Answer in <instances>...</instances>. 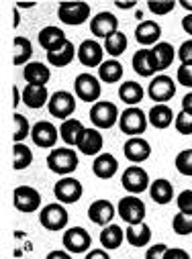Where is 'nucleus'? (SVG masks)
<instances>
[{
  "instance_id": "nucleus-1",
  "label": "nucleus",
  "mask_w": 192,
  "mask_h": 259,
  "mask_svg": "<svg viewBox=\"0 0 192 259\" xmlns=\"http://www.w3.org/2000/svg\"><path fill=\"white\" fill-rule=\"evenodd\" d=\"M45 161H47L49 171H53L57 176H63V178L74 174L78 169V163H80L78 153L72 147H55V149H51Z\"/></svg>"
},
{
  "instance_id": "nucleus-2",
  "label": "nucleus",
  "mask_w": 192,
  "mask_h": 259,
  "mask_svg": "<svg viewBox=\"0 0 192 259\" xmlns=\"http://www.w3.org/2000/svg\"><path fill=\"white\" fill-rule=\"evenodd\" d=\"M149 120H147V114L139 108V106H127V110L121 112V118H119V126H121V133L127 135V137H141L145 133Z\"/></svg>"
},
{
  "instance_id": "nucleus-3",
  "label": "nucleus",
  "mask_w": 192,
  "mask_h": 259,
  "mask_svg": "<svg viewBox=\"0 0 192 259\" xmlns=\"http://www.w3.org/2000/svg\"><path fill=\"white\" fill-rule=\"evenodd\" d=\"M39 223L45 231H51V233H59L68 227L70 223V214H68V208L59 204V202H51V204H45L41 210H39Z\"/></svg>"
},
{
  "instance_id": "nucleus-4",
  "label": "nucleus",
  "mask_w": 192,
  "mask_h": 259,
  "mask_svg": "<svg viewBox=\"0 0 192 259\" xmlns=\"http://www.w3.org/2000/svg\"><path fill=\"white\" fill-rule=\"evenodd\" d=\"M92 11H90V5L88 3H59L57 7V19L63 23V25H70V27H78V25H84L86 21H90L92 17Z\"/></svg>"
},
{
  "instance_id": "nucleus-5",
  "label": "nucleus",
  "mask_w": 192,
  "mask_h": 259,
  "mask_svg": "<svg viewBox=\"0 0 192 259\" xmlns=\"http://www.w3.org/2000/svg\"><path fill=\"white\" fill-rule=\"evenodd\" d=\"M145 202L139 198V196H133V194H129V196H123L117 204V214L121 217L123 223H127V227L129 225H141L145 221Z\"/></svg>"
},
{
  "instance_id": "nucleus-6",
  "label": "nucleus",
  "mask_w": 192,
  "mask_h": 259,
  "mask_svg": "<svg viewBox=\"0 0 192 259\" xmlns=\"http://www.w3.org/2000/svg\"><path fill=\"white\" fill-rule=\"evenodd\" d=\"M61 243H63V249L70 251L72 255H82V253L86 255L90 251L92 237L84 227H70L63 231Z\"/></svg>"
},
{
  "instance_id": "nucleus-7",
  "label": "nucleus",
  "mask_w": 192,
  "mask_h": 259,
  "mask_svg": "<svg viewBox=\"0 0 192 259\" xmlns=\"http://www.w3.org/2000/svg\"><path fill=\"white\" fill-rule=\"evenodd\" d=\"M53 194H55V198L59 204H76L80 198H82V194H84V188H82V182L72 178V176H66V178H61L55 182L53 186Z\"/></svg>"
},
{
  "instance_id": "nucleus-8",
  "label": "nucleus",
  "mask_w": 192,
  "mask_h": 259,
  "mask_svg": "<svg viewBox=\"0 0 192 259\" xmlns=\"http://www.w3.org/2000/svg\"><path fill=\"white\" fill-rule=\"evenodd\" d=\"M121 184L123 188L133 194V196H139L141 192H147L149 186H151V180H149V174L141 167V165H129L123 176H121Z\"/></svg>"
},
{
  "instance_id": "nucleus-9",
  "label": "nucleus",
  "mask_w": 192,
  "mask_h": 259,
  "mask_svg": "<svg viewBox=\"0 0 192 259\" xmlns=\"http://www.w3.org/2000/svg\"><path fill=\"white\" fill-rule=\"evenodd\" d=\"M13 204L19 212L31 214L35 210H41V194L33 186H17L13 190Z\"/></svg>"
},
{
  "instance_id": "nucleus-10",
  "label": "nucleus",
  "mask_w": 192,
  "mask_h": 259,
  "mask_svg": "<svg viewBox=\"0 0 192 259\" xmlns=\"http://www.w3.org/2000/svg\"><path fill=\"white\" fill-rule=\"evenodd\" d=\"M119 118H121V112H119L117 104H112L108 100H98L90 108V120H92V124L98 128V131L100 128L114 126L119 122Z\"/></svg>"
},
{
  "instance_id": "nucleus-11",
  "label": "nucleus",
  "mask_w": 192,
  "mask_h": 259,
  "mask_svg": "<svg viewBox=\"0 0 192 259\" xmlns=\"http://www.w3.org/2000/svg\"><path fill=\"white\" fill-rule=\"evenodd\" d=\"M74 94L86 102V104H96L100 94H102V86H100V80L98 76H92V74H78L76 82H74Z\"/></svg>"
},
{
  "instance_id": "nucleus-12",
  "label": "nucleus",
  "mask_w": 192,
  "mask_h": 259,
  "mask_svg": "<svg viewBox=\"0 0 192 259\" xmlns=\"http://www.w3.org/2000/svg\"><path fill=\"white\" fill-rule=\"evenodd\" d=\"M47 110L53 118H59L61 122L68 120L72 116V112L76 110V96L66 92V90H59V92H53L51 98H49V104H47Z\"/></svg>"
},
{
  "instance_id": "nucleus-13",
  "label": "nucleus",
  "mask_w": 192,
  "mask_h": 259,
  "mask_svg": "<svg viewBox=\"0 0 192 259\" xmlns=\"http://www.w3.org/2000/svg\"><path fill=\"white\" fill-rule=\"evenodd\" d=\"M174 94H176V82H174V78H170L166 74L156 76L147 86V96L156 104H168L174 98Z\"/></svg>"
},
{
  "instance_id": "nucleus-14",
  "label": "nucleus",
  "mask_w": 192,
  "mask_h": 259,
  "mask_svg": "<svg viewBox=\"0 0 192 259\" xmlns=\"http://www.w3.org/2000/svg\"><path fill=\"white\" fill-rule=\"evenodd\" d=\"M78 61L86 68H100L104 63V45L96 39H84L78 45Z\"/></svg>"
},
{
  "instance_id": "nucleus-15",
  "label": "nucleus",
  "mask_w": 192,
  "mask_h": 259,
  "mask_svg": "<svg viewBox=\"0 0 192 259\" xmlns=\"http://www.w3.org/2000/svg\"><path fill=\"white\" fill-rule=\"evenodd\" d=\"M31 139L41 149H55V143L59 139V128L49 120H39L33 124Z\"/></svg>"
},
{
  "instance_id": "nucleus-16",
  "label": "nucleus",
  "mask_w": 192,
  "mask_h": 259,
  "mask_svg": "<svg viewBox=\"0 0 192 259\" xmlns=\"http://www.w3.org/2000/svg\"><path fill=\"white\" fill-rule=\"evenodd\" d=\"M131 63H133L135 74L141 76V78H151V76H156V74L160 72L158 59H156V53H153L151 47H141V49H137V51L133 53Z\"/></svg>"
},
{
  "instance_id": "nucleus-17",
  "label": "nucleus",
  "mask_w": 192,
  "mask_h": 259,
  "mask_svg": "<svg viewBox=\"0 0 192 259\" xmlns=\"http://www.w3.org/2000/svg\"><path fill=\"white\" fill-rule=\"evenodd\" d=\"M90 31L96 39H108L119 31V19L110 11H100L90 19Z\"/></svg>"
},
{
  "instance_id": "nucleus-18",
  "label": "nucleus",
  "mask_w": 192,
  "mask_h": 259,
  "mask_svg": "<svg viewBox=\"0 0 192 259\" xmlns=\"http://www.w3.org/2000/svg\"><path fill=\"white\" fill-rule=\"evenodd\" d=\"M123 153H125V157L129 159L133 165H139V163L149 159L151 145L143 137H131V139H127V143L123 145Z\"/></svg>"
},
{
  "instance_id": "nucleus-19",
  "label": "nucleus",
  "mask_w": 192,
  "mask_h": 259,
  "mask_svg": "<svg viewBox=\"0 0 192 259\" xmlns=\"http://www.w3.org/2000/svg\"><path fill=\"white\" fill-rule=\"evenodd\" d=\"M114 214H117V206H114L110 200H104V198L94 200V202L88 206V219H90L94 225L102 227V229L108 227V225H112Z\"/></svg>"
},
{
  "instance_id": "nucleus-20",
  "label": "nucleus",
  "mask_w": 192,
  "mask_h": 259,
  "mask_svg": "<svg viewBox=\"0 0 192 259\" xmlns=\"http://www.w3.org/2000/svg\"><path fill=\"white\" fill-rule=\"evenodd\" d=\"M76 53H78V51H76L74 43H72L70 39H66L63 43H59L57 49L45 53V57H47L49 66H53V68H66V66H70V63L74 61Z\"/></svg>"
},
{
  "instance_id": "nucleus-21",
  "label": "nucleus",
  "mask_w": 192,
  "mask_h": 259,
  "mask_svg": "<svg viewBox=\"0 0 192 259\" xmlns=\"http://www.w3.org/2000/svg\"><path fill=\"white\" fill-rule=\"evenodd\" d=\"M84 133H86V126L78 118H68V120H63L61 126H59V137L68 147H78Z\"/></svg>"
},
{
  "instance_id": "nucleus-22",
  "label": "nucleus",
  "mask_w": 192,
  "mask_h": 259,
  "mask_svg": "<svg viewBox=\"0 0 192 259\" xmlns=\"http://www.w3.org/2000/svg\"><path fill=\"white\" fill-rule=\"evenodd\" d=\"M102 145H104L102 133L96 126H86V133H84V137L78 145V151L82 155H88V157H98L100 151H102Z\"/></svg>"
},
{
  "instance_id": "nucleus-23",
  "label": "nucleus",
  "mask_w": 192,
  "mask_h": 259,
  "mask_svg": "<svg viewBox=\"0 0 192 259\" xmlns=\"http://www.w3.org/2000/svg\"><path fill=\"white\" fill-rule=\"evenodd\" d=\"M23 78H25L27 86H47L51 72L43 61H29L23 68Z\"/></svg>"
},
{
  "instance_id": "nucleus-24",
  "label": "nucleus",
  "mask_w": 192,
  "mask_h": 259,
  "mask_svg": "<svg viewBox=\"0 0 192 259\" xmlns=\"http://www.w3.org/2000/svg\"><path fill=\"white\" fill-rule=\"evenodd\" d=\"M119 171V159L112 153H100L92 161V174L98 180H110Z\"/></svg>"
},
{
  "instance_id": "nucleus-25",
  "label": "nucleus",
  "mask_w": 192,
  "mask_h": 259,
  "mask_svg": "<svg viewBox=\"0 0 192 259\" xmlns=\"http://www.w3.org/2000/svg\"><path fill=\"white\" fill-rule=\"evenodd\" d=\"M160 37H162V27L156 23V21H141L135 29V39L139 45L147 47V45H158L160 43Z\"/></svg>"
},
{
  "instance_id": "nucleus-26",
  "label": "nucleus",
  "mask_w": 192,
  "mask_h": 259,
  "mask_svg": "<svg viewBox=\"0 0 192 259\" xmlns=\"http://www.w3.org/2000/svg\"><path fill=\"white\" fill-rule=\"evenodd\" d=\"M149 196H151V200L156 202V204H170L172 200H174V186H172V182L170 180H166V178H158V180H153L151 182V186H149Z\"/></svg>"
},
{
  "instance_id": "nucleus-27",
  "label": "nucleus",
  "mask_w": 192,
  "mask_h": 259,
  "mask_svg": "<svg viewBox=\"0 0 192 259\" xmlns=\"http://www.w3.org/2000/svg\"><path fill=\"white\" fill-rule=\"evenodd\" d=\"M147 120H149L151 126H156V128H160V131H162V128L172 126L176 116H174V110L168 104H153L149 108V112H147Z\"/></svg>"
},
{
  "instance_id": "nucleus-28",
  "label": "nucleus",
  "mask_w": 192,
  "mask_h": 259,
  "mask_svg": "<svg viewBox=\"0 0 192 259\" xmlns=\"http://www.w3.org/2000/svg\"><path fill=\"white\" fill-rule=\"evenodd\" d=\"M49 98L51 96L47 92V86H27L23 90V104L33 110H39L45 104H49Z\"/></svg>"
},
{
  "instance_id": "nucleus-29",
  "label": "nucleus",
  "mask_w": 192,
  "mask_h": 259,
  "mask_svg": "<svg viewBox=\"0 0 192 259\" xmlns=\"http://www.w3.org/2000/svg\"><path fill=\"white\" fill-rule=\"evenodd\" d=\"M143 94H145L143 86H141L139 82H135V80H127V82H123L121 88H119V98H121L127 106H137V104L143 100Z\"/></svg>"
},
{
  "instance_id": "nucleus-30",
  "label": "nucleus",
  "mask_w": 192,
  "mask_h": 259,
  "mask_svg": "<svg viewBox=\"0 0 192 259\" xmlns=\"http://www.w3.org/2000/svg\"><path fill=\"white\" fill-rule=\"evenodd\" d=\"M125 237H127V243H129L131 247L141 249V247L149 245V241H151V229L145 223H141V225H129V227H127V231H125Z\"/></svg>"
},
{
  "instance_id": "nucleus-31",
  "label": "nucleus",
  "mask_w": 192,
  "mask_h": 259,
  "mask_svg": "<svg viewBox=\"0 0 192 259\" xmlns=\"http://www.w3.org/2000/svg\"><path fill=\"white\" fill-rule=\"evenodd\" d=\"M37 41L45 49V53H49V51L57 49L59 43L66 41V33H63V29H59V27H45V29L39 31Z\"/></svg>"
},
{
  "instance_id": "nucleus-32",
  "label": "nucleus",
  "mask_w": 192,
  "mask_h": 259,
  "mask_svg": "<svg viewBox=\"0 0 192 259\" xmlns=\"http://www.w3.org/2000/svg\"><path fill=\"white\" fill-rule=\"evenodd\" d=\"M100 245H102V249H106V251H117L121 245H123V241H125V231H123V227H119V225H108V227H104L102 231H100Z\"/></svg>"
},
{
  "instance_id": "nucleus-33",
  "label": "nucleus",
  "mask_w": 192,
  "mask_h": 259,
  "mask_svg": "<svg viewBox=\"0 0 192 259\" xmlns=\"http://www.w3.org/2000/svg\"><path fill=\"white\" fill-rule=\"evenodd\" d=\"M123 78V66L117 59H106L98 68V80L104 84H117Z\"/></svg>"
},
{
  "instance_id": "nucleus-34",
  "label": "nucleus",
  "mask_w": 192,
  "mask_h": 259,
  "mask_svg": "<svg viewBox=\"0 0 192 259\" xmlns=\"http://www.w3.org/2000/svg\"><path fill=\"white\" fill-rule=\"evenodd\" d=\"M13 47H15V55H13V63L15 66H27L31 55H33V47L31 41L27 37H15L13 39Z\"/></svg>"
},
{
  "instance_id": "nucleus-35",
  "label": "nucleus",
  "mask_w": 192,
  "mask_h": 259,
  "mask_svg": "<svg viewBox=\"0 0 192 259\" xmlns=\"http://www.w3.org/2000/svg\"><path fill=\"white\" fill-rule=\"evenodd\" d=\"M151 49H153V53H156V59H158L160 72L168 70V68L172 66V61L176 59V49H174V45H172V43H168V41H160V43H158V45H153Z\"/></svg>"
},
{
  "instance_id": "nucleus-36",
  "label": "nucleus",
  "mask_w": 192,
  "mask_h": 259,
  "mask_svg": "<svg viewBox=\"0 0 192 259\" xmlns=\"http://www.w3.org/2000/svg\"><path fill=\"white\" fill-rule=\"evenodd\" d=\"M127 45H129V41H127V35L123 31H117L114 35H110L108 39H104V53H108L110 59H117V57H121L127 51Z\"/></svg>"
},
{
  "instance_id": "nucleus-37",
  "label": "nucleus",
  "mask_w": 192,
  "mask_h": 259,
  "mask_svg": "<svg viewBox=\"0 0 192 259\" xmlns=\"http://www.w3.org/2000/svg\"><path fill=\"white\" fill-rule=\"evenodd\" d=\"M33 163V151L25 143H15L13 145V169L23 171Z\"/></svg>"
},
{
  "instance_id": "nucleus-38",
  "label": "nucleus",
  "mask_w": 192,
  "mask_h": 259,
  "mask_svg": "<svg viewBox=\"0 0 192 259\" xmlns=\"http://www.w3.org/2000/svg\"><path fill=\"white\" fill-rule=\"evenodd\" d=\"M33 131V126L29 124V118L21 112L13 114V141L15 143H23Z\"/></svg>"
},
{
  "instance_id": "nucleus-39",
  "label": "nucleus",
  "mask_w": 192,
  "mask_h": 259,
  "mask_svg": "<svg viewBox=\"0 0 192 259\" xmlns=\"http://www.w3.org/2000/svg\"><path fill=\"white\" fill-rule=\"evenodd\" d=\"M172 229H174V233L180 235V237L192 235V214L176 212V217L172 219Z\"/></svg>"
},
{
  "instance_id": "nucleus-40",
  "label": "nucleus",
  "mask_w": 192,
  "mask_h": 259,
  "mask_svg": "<svg viewBox=\"0 0 192 259\" xmlns=\"http://www.w3.org/2000/svg\"><path fill=\"white\" fill-rule=\"evenodd\" d=\"M174 165L178 169V174L186 176V178H192V149H182L176 159H174Z\"/></svg>"
},
{
  "instance_id": "nucleus-41",
  "label": "nucleus",
  "mask_w": 192,
  "mask_h": 259,
  "mask_svg": "<svg viewBox=\"0 0 192 259\" xmlns=\"http://www.w3.org/2000/svg\"><path fill=\"white\" fill-rule=\"evenodd\" d=\"M147 9H149L151 15L164 17V15H168V13H172L176 9V3H174V0H149Z\"/></svg>"
},
{
  "instance_id": "nucleus-42",
  "label": "nucleus",
  "mask_w": 192,
  "mask_h": 259,
  "mask_svg": "<svg viewBox=\"0 0 192 259\" xmlns=\"http://www.w3.org/2000/svg\"><path fill=\"white\" fill-rule=\"evenodd\" d=\"M174 124H176V131H178L180 135H184V137L192 135V116H190L188 112L180 110V112L176 114V120H174Z\"/></svg>"
},
{
  "instance_id": "nucleus-43",
  "label": "nucleus",
  "mask_w": 192,
  "mask_h": 259,
  "mask_svg": "<svg viewBox=\"0 0 192 259\" xmlns=\"http://www.w3.org/2000/svg\"><path fill=\"white\" fill-rule=\"evenodd\" d=\"M178 212L182 214H192V190H182L176 196Z\"/></svg>"
},
{
  "instance_id": "nucleus-44",
  "label": "nucleus",
  "mask_w": 192,
  "mask_h": 259,
  "mask_svg": "<svg viewBox=\"0 0 192 259\" xmlns=\"http://www.w3.org/2000/svg\"><path fill=\"white\" fill-rule=\"evenodd\" d=\"M178 59H180V66H190L192 63V39H186L178 47Z\"/></svg>"
},
{
  "instance_id": "nucleus-45",
  "label": "nucleus",
  "mask_w": 192,
  "mask_h": 259,
  "mask_svg": "<svg viewBox=\"0 0 192 259\" xmlns=\"http://www.w3.org/2000/svg\"><path fill=\"white\" fill-rule=\"evenodd\" d=\"M176 82L184 88H192V63L190 66H180L176 72Z\"/></svg>"
},
{
  "instance_id": "nucleus-46",
  "label": "nucleus",
  "mask_w": 192,
  "mask_h": 259,
  "mask_svg": "<svg viewBox=\"0 0 192 259\" xmlns=\"http://www.w3.org/2000/svg\"><path fill=\"white\" fill-rule=\"evenodd\" d=\"M166 251H168V245H166V243L149 245V247H147V251H145V259H162Z\"/></svg>"
},
{
  "instance_id": "nucleus-47",
  "label": "nucleus",
  "mask_w": 192,
  "mask_h": 259,
  "mask_svg": "<svg viewBox=\"0 0 192 259\" xmlns=\"http://www.w3.org/2000/svg\"><path fill=\"white\" fill-rule=\"evenodd\" d=\"M162 259H190V253L182 247H168V251L164 253Z\"/></svg>"
},
{
  "instance_id": "nucleus-48",
  "label": "nucleus",
  "mask_w": 192,
  "mask_h": 259,
  "mask_svg": "<svg viewBox=\"0 0 192 259\" xmlns=\"http://www.w3.org/2000/svg\"><path fill=\"white\" fill-rule=\"evenodd\" d=\"M45 259H74V257H72V253L66 251V249H53V251H49V253L45 255Z\"/></svg>"
},
{
  "instance_id": "nucleus-49",
  "label": "nucleus",
  "mask_w": 192,
  "mask_h": 259,
  "mask_svg": "<svg viewBox=\"0 0 192 259\" xmlns=\"http://www.w3.org/2000/svg\"><path fill=\"white\" fill-rule=\"evenodd\" d=\"M84 259H110V253L106 249H102V247L100 249H90Z\"/></svg>"
},
{
  "instance_id": "nucleus-50",
  "label": "nucleus",
  "mask_w": 192,
  "mask_h": 259,
  "mask_svg": "<svg viewBox=\"0 0 192 259\" xmlns=\"http://www.w3.org/2000/svg\"><path fill=\"white\" fill-rule=\"evenodd\" d=\"M182 110L192 116V92H188V94L182 98Z\"/></svg>"
},
{
  "instance_id": "nucleus-51",
  "label": "nucleus",
  "mask_w": 192,
  "mask_h": 259,
  "mask_svg": "<svg viewBox=\"0 0 192 259\" xmlns=\"http://www.w3.org/2000/svg\"><path fill=\"white\" fill-rule=\"evenodd\" d=\"M182 29L190 35V39H192V15H186L184 19H182Z\"/></svg>"
},
{
  "instance_id": "nucleus-52",
  "label": "nucleus",
  "mask_w": 192,
  "mask_h": 259,
  "mask_svg": "<svg viewBox=\"0 0 192 259\" xmlns=\"http://www.w3.org/2000/svg\"><path fill=\"white\" fill-rule=\"evenodd\" d=\"M114 7H117V9L127 11V9H135V7H137V3H135V0H129V3H123V0H117Z\"/></svg>"
},
{
  "instance_id": "nucleus-53",
  "label": "nucleus",
  "mask_w": 192,
  "mask_h": 259,
  "mask_svg": "<svg viewBox=\"0 0 192 259\" xmlns=\"http://www.w3.org/2000/svg\"><path fill=\"white\" fill-rule=\"evenodd\" d=\"M21 100H23V92H21V90H19V88H17V86L13 84V106L17 108Z\"/></svg>"
},
{
  "instance_id": "nucleus-54",
  "label": "nucleus",
  "mask_w": 192,
  "mask_h": 259,
  "mask_svg": "<svg viewBox=\"0 0 192 259\" xmlns=\"http://www.w3.org/2000/svg\"><path fill=\"white\" fill-rule=\"evenodd\" d=\"M184 11H188V15H192V0H180V3H178Z\"/></svg>"
},
{
  "instance_id": "nucleus-55",
  "label": "nucleus",
  "mask_w": 192,
  "mask_h": 259,
  "mask_svg": "<svg viewBox=\"0 0 192 259\" xmlns=\"http://www.w3.org/2000/svg\"><path fill=\"white\" fill-rule=\"evenodd\" d=\"M15 7H17V9H35L37 3H17Z\"/></svg>"
},
{
  "instance_id": "nucleus-56",
  "label": "nucleus",
  "mask_w": 192,
  "mask_h": 259,
  "mask_svg": "<svg viewBox=\"0 0 192 259\" xmlns=\"http://www.w3.org/2000/svg\"><path fill=\"white\" fill-rule=\"evenodd\" d=\"M19 23H21V15H19V9L15 7V23H13V25H15V27H19Z\"/></svg>"
}]
</instances>
